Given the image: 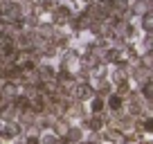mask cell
<instances>
[{"label":"cell","mask_w":153,"mask_h":144,"mask_svg":"<svg viewBox=\"0 0 153 144\" xmlns=\"http://www.w3.org/2000/svg\"><path fill=\"white\" fill-rule=\"evenodd\" d=\"M144 29H149V32H153V14H144V20H142Z\"/></svg>","instance_id":"obj_8"},{"label":"cell","mask_w":153,"mask_h":144,"mask_svg":"<svg viewBox=\"0 0 153 144\" xmlns=\"http://www.w3.org/2000/svg\"><path fill=\"white\" fill-rule=\"evenodd\" d=\"M0 11H2V5H0Z\"/></svg>","instance_id":"obj_18"},{"label":"cell","mask_w":153,"mask_h":144,"mask_svg":"<svg viewBox=\"0 0 153 144\" xmlns=\"http://www.w3.org/2000/svg\"><path fill=\"white\" fill-rule=\"evenodd\" d=\"M18 124H7V128H5V135L7 137H16V135H18Z\"/></svg>","instance_id":"obj_7"},{"label":"cell","mask_w":153,"mask_h":144,"mask_svg":"<svg viewBox=\"0 0 153 144\" xmlns=\"http://www.w3.org/2000/svg\"><path fill=\"white\" fill-rule=\"evenodd\" d=\"M74 95H76V99H88L92 95V90L88 83H79V86H74Z\"/></svg>","instance_id":"obj_2"},{"label":"cell","mask_w":153,"mask_h":144,"mask_svg":"<svg viewBox=\"0 0 153 144\" xmlns=\"http://www.w3.org/2000/svg\"><path fill=\"white\" fill-rule=\"evenodd\" d=\"M68 140H72V142H79V140H81V131L79 128H68Z\"/></svg>","instance_id":"obj_6"},{"label":"cell","mask_w":153,"mask_h":144,"mask_svg":"<svg viewBox=\"0 0 153 144\" xmlns=\"http://www.w3.org/2000/svg\"><path fill=\"white\" fill-rule=\"evenodd\" d=\"M63 133H68V124L65 122H56V137L63 135Z\"/></svg>","instance_id":"obj_13"},{"label":"cell","mask_w":153,"mask_h":144,"mask_svg":"<svg viewBox=\"0 0 153 144\" xmlns=\"http://www.w3.org/2000/svg\"><path fill=\"white\" fill-rule=\"evenodd\" d=\"M101 126H104V120H101L99 115H95L90 122H88V128H92V131H99Z\"/></svg>","instance_id":"obj_4"},{"label":"cell","mask_w":153,"mask_h":144,"mask_svg":"<svg viewBox=\"0 0 153 144\" xmlns=\"http://www.w3.org/2000/svg\"><path fill=\"white\" fill-rule=\"evenodd\" d=\"M25 144H38V137L36 135H27V142Z\"/></svg>","instance_id":"obj_15"},{"label":"cell","mask_w":153,"mask_h":144,"mask_svg":"<svg viewBox=\"0 0 153 144\" xmlns=\"http://www.w3.org/2000/svg\"><path fill=\"white\" fill-rule=\"evenodd\" d=\"M43 144H63V140H61V137H56V135H45Z\"/></svg>","instance_id":"obj_10"},{"label":"cell","mask_w":153,"mask_h":144,"mask_svg":"<svg viewBox=\"0 0 153 144\" xmlns=\"http://www.w3.org/2000/svg\"><path fill=\"white\" fill-rule=\"evenodd\" d=\"M92 111H95V115H99V113L104 111V101H101V99H95V101H92Z\"/></svg>","instance_id":"obj_11"},{"label":"cell","mask_w":153,"mask_h":144,"mask_svg":"<svg viewBox=\"0 0 153 144\" xmlns=\"http://www.w3.org/2000/svg\"><path fill=\"white\" fill-rule=\"evenodd\" d=\"M108 106L113 108V111H120V108H122V97H120V95H113V97L108 99Z\"/></svg>","instance_id":"obj_5"},{"label":"cell","mask_w":153,"mask_h":144,"mask_svg":"<svg viewBox=\"0 0 153 144\" xmlns=\"http://www.w3.org/2000/svg\"><path fill=\"white\" fill-rule=\"evenodd\" d=\"M144 128H146V131H153V120H149L146 124H144Z\"/></svg>","instance_id":"obj_16"},{"label":"cell","mask_w":153,"mask_h":144,"mask_svg":"<svg viewBox=\"0 0 153 144\" xmlns=\"http://www.w3.org/2000/svg\"><path fill=\"white\" fill-rule=\"evenodd\" d=\"M14 115H16L14 104H11V106H2V108H0V117H2V120H11Z\"/></svg>","instance_id":"obj_3"},{"label":"cell","mask_w":153,"mask_h":144,"mask_svg":"<svg viewBox=\"0 0 153 144\" xmlns=\"http://www.w3.org/2000/svg\"><path fill=\"white\" fill-rule=\"evenodd\" d=\"M68 20H70V9H68V7H56V9H54V23L63 25V23H68Z\"/></svg>","instance_id":"obj_1"},{"label":"cell","mask_w":153,"mask_h":144,"mask_svg":"<svg viewBox=\"0 0 153 144\" xmlns=\"http://www.w3.org/2000/svg\"><path fill=\"white\" fill-rule=\"evenodd\" d=\"M146 9H149L146 2H135V5H133V11H135V14H146Z\"/></svg>","instance_id":"obj_9"},{"label":"cell","mask_w":153,"mask_h":144,"mask_svg":"<svg viewBox=\"0 0 153 144\" xmlns=\"http://www.w3.org/2000/svg\"><path fill=\"white\" fill-rule=\"evenodd\" d=\"M149 5H151V7H153V0H149Z\"/></svg>","instance_id":"obj_17"},{"label":"cell","mask_w":153,"mask_h":144,"mask_svg":"<svg viewBox=\"0 0 153 144\" xmlns=\"http://www.w3.org/2000/svg\"><path fill=\"white\" fill-rule=\"evenodd\" d=\"M99 95H108V83H106V81L99 83Z\"/></svg>","instance_id":"obj_14"},{"label":"cell","mask_w":153,"mask_h":144,"mask_svg":"<svg viewBox=\"0 0 153 144\" xmlns=\"http://www.w3.org/2000/svg\"><path fill=\"white\" fill-rule=\"evenodd\" d=\"M144 97H146V99H153V81H149L146 86H144Z\"/></svg>","instance_id":"obj_12"}]
</instances>
